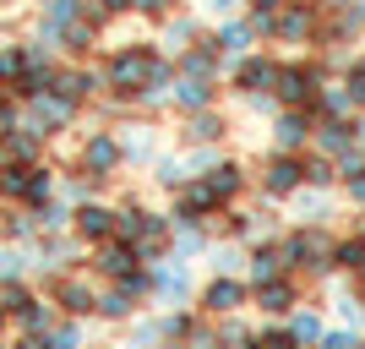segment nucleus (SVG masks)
<instances>
[{
  "mask_svg": "<svg viewBox=\"0 0 365 349\" xmlns=\"http://www.w3.org/2000/svg\"><path fill=\"white\" fill-rule=\"evenodd\" d=\"M333 235H327V224H294L289 235H284V257H289V273H305V278H327L338 268L333 262Z\"/></svg>",
  "mask_w": 365,
  "mask_h": 349,
  "instance_id": "f257e3e1",
  "label": "nucleus"
},
{
  "mask_svg": "<svg viewBox=\"0 0 365 349\" xmlns=\"http://www.w3.org/2000/svg\"><path fill=\"white\" fill-rule=\"evenodd\" d=\"M327 82V66L300 55V61H284L278 66V82H273V98L278 109H317V93Z\"/></svg>",
  "mask_w": 365,
  "mask_h": 349,
  "instance_id": "f03ea898",
  "label": "nucleus"
},
{
  "mask_svg": "<svg viewBox=\"0 0 365 349\" xmlns=\"http://www.w3.org/2000/svg\"><path fill=\"white\" fill-rule=\"evenodd\" d=\"M257 186H262V197H267V202H289L294 191L305 186V153H273V148H267Z\"/></svg>",
  "mask_w": 365,
  "mask_h": 349,
  "instance_id": "7ed1b4c3",
  "label": "nucleus"
},
{
  "mask_svg": "<svg viewBox=\"0 0 365 349\" xmlns=\"http://www.w3.org/2000/svg\"><path fill=\"white\" fill-rule=\"evenodd\" d=\"M278 66L284 61H273L267 49H251V55H240V61L229 66V88L235 93H273V82H278Z\"/></svg>",
  "mask_w": 365,
  "mask_h": 349,
  "instance_id": "20e7f679",
  "label": "nucleus"
},
{
  "mask_svg": "<svg viewBox=\"0 0 365 349\" xmlns=\"http://www.w3.org/2000/svg\"><path fill=\"white\" fill-rule=\"evenodd\" d=\"M245 305H251V278H235V273H218L213 284L202 289V311L207 317H240Z\"/></svg>",
  "mask_w": 365,
  "mask_h": 349,
  "instance_id": "39448f33",
  "label": "nucleus"
},
{
  "mask_svg": "<svg viewBox=\"0 0 365 349\" xmlns=\"http://www.w3.org/2000/svg\"><path fill=\"white\" fill-rule=\"evenodd\" d=\"M76 109L82 104H71L66 93H38V98H28V131H38V137H55V131H66V126L76 121Z\"/></svg>",
  "mask_w": 365,
  "mask_h": 349,
  "instance_id": "423d86ee",
  "label": "nucleus"
},
{
  "mask_svg": "<svg viewBox=\"0 0 365 349\" xmlns=\"http://www.w3.org/2000/svg\"><path fill=\"white\" fill-rule=\"evenodd\" d=\"M317 142V109H278L273 115V153H305Z\"/></svg>",
  "mask_w": 365,
  "mask_h": 349,
  "instance_id": "0eeeda50",
  "label": "nucleus"
},
{
  "mask_svg": "<svg viewBox=\"0 0 365 349\" xmlns=\"http://www.w3.org/2000/svg\"><path fill=\"white\" fill-rule=\"evenodd\" d=\"M120 164H125L120 137H115V131H88V142H82V175H98V181H109Z\"/></svg>",
  "mask_w": 365,
  "mask_h": 349,
  "instance_id": "6e6552de",
  "label": "nucleus"
},
{
  "mask_svg": "<svg viewBox=\"0 0 365 349\" xmlns=\"http://www.w3.org/2000/svg\"><path fill=\"white\" fill-rule=\"evenodd\" d=\"M251 305H257L262 317H289L294 305H300V278L284 273V278H267V284H251Z\"/></svg>",
  "mask_w": 365,
  "mask_h": 349,
  "instance_id": "1a4fd4ad",
  "label": "nucleus"
},
{
  "mask_svg": "<svg viewBox=\"0 0 365 349\" xmlns=\"http://www.w3.org/2000/svg\"><path fill=\"white\" fill-rule=\"evenodd\" d=\"M169 104L180 109V115H197V109H218V88L207 76H175V88H169Z\"/></svg>",
  "mask_w": 365,
  "mask_h": 349,
  "instance_id": "9d476101",
  "label": "nucleus"
},
{
  "mask_svg": "<svg viewBox=\"0 0 365 349\" xmlns=\"http://www.w3.org/2000/svg\"><path fill=\"white\" fill-rule=\"evenodd\" d=\"M317 153H327V158H365L360 148H354V121H317V142H311Z\"/></svg>",
  "mask_w": 365,
  "mask_h": 349,
  "instance_id": "9b49d317",
  "label": "nucleus"
},
{
  "mask_svg": "<svg viewBox=\"0 0 365 349\" xmlns=\"http://www.w3.org/2000/svg\"><path fill=\"white\" fill-rule=\"evenodd\" d=\"M229 131V121L218 115V109H197V115H185L180 121V142L185 148H218Z\"/></svg>",
  "mask_w": 365,
  "mask_h": 349,
  "instance_id": "f8f14e48",
  "label": "nucleus"
},
{
  "mask_svg": "<svg viewBox=\"0 0 365 349\" xmlns=\"http://www.w3.org/2000/svg\"><path fill=\"white\" fill-rule=\"evenodd\" d=\"M115 218H120V213H115V208H104V202H82V208L71 213L76 235H82V241H93V246L115 241Z\"/></svg>",
  "mask_w": 365,
  "mask_h": 349,
  "instance_id": "ddd939ff",
  "label": "nucleus"
},
{
  "mask_svg": "<svg viewBox=\"0 0 365 349\" xmlns=\"http://www.w3.org/2000/svg\"><path fill=\"white\" fill-rule=\"evenodd\" d=\"M207 186L218 191V202H224V208H235V202L245 197L251 175H245V164H240V158H218V164L207 169Z\"/></svg>",
  "mask_w": 365,
  "mask_h": 349,
  "instance_id": "4468645a",
  "label": "nucleus"
},
{
  "mask_svg": "<svg viewBox=\"0 0 365 349\" xmlns=\"http://www.w3.org/2000/svg\"><path fill=\"white\" fill-rule=\"evenodd\" d=\"M185 295H191V268H185V262H158V268H153V300L180 305Z\"/></svg>",
  "mask_w": 365,
  "mask_h": 349,
  "instance_id": "2eb2a0df",
  "label": "nucleus"
},
{
  "mask_svg": "<svg viewBox=\"0 0 365 349\" xmlns=\"http://www.w3.org/2000/svg\"><path fill=\"white\" fill-rule=\"evenodd\" d=\"M289 273V257H284V241H262L245 262V278L251 284H267V278H284Z\"/></svg>",
  "mask_w": 365,
  "mask_h": 349,
  "instance_id": "dca6fc26",
  "label": "nucleus"
},
{
  "mask_svg": "<svg viewBox=\"0 0 365 349\" xmlns=\"http://www.w3.org/2000/svg\"><path fill=\"white\" fill-rule=\"evenodd\" d=\"M55 305H61L66 317H88V311H98V295H93L88 278H61L55 284Z\"/></svg>",
  "mask_w": 365,
  "mask_h": 349,
  "instance_id": "f3484780",
  "label": "nucleus"
},
{
  "mask_svg": "<svg viewBox=\"0 0 365 349\" xmlns=\"http://www.w3.org/2000/svg\"><path fill=\"white\" fill-rule=\"evenodd\" d=\"M251 44H257V33H251V22H218V33H213V49L224 55V61H240V55H251Z\"/></svg>",
  "mask_w": 365,
  "mask_h": 349,
  "instance_id": "a211bd4d",
  "label": "nucleus"
},
{
  "mask_svg": "<svg viewBox=\"0 0 365 349\" xmlns=\"http://www.w3.org/2000/svg\"><path fill=\"white\" fill-rule=\"evenodd\" d=\"M333 262H338V273H349V278H360V273H365V224H354L349 235H338Z\"/></svg>",
  "mask_w": 365,
  "mask_h": 349,
  "instance_id": "6ab92c4d",
  "label": "nucleus"
},
{
  "mask_svg": "<svg viewBox=\"0 0 365 349\" xmlns=\"http://www.w3.org/2000/svg\"><path fill=\"white\" fill-rule=\"evenodd\" d=\"M289 333L300 338V349H317L322 333H327V328H322V311H317V305H294V311H289Z\"/></svg>",
  "mask_w": 365,
  "mask_h": 349,
  "instance_id": "aec40b11",
  "label": "nucleus"
},
{
  "mask_svg": "<svg viewBox=\"0 0 365 349\" xmlns=\"http://www.w3.org/2000/svg\"><path fill=\"white\" fill-rule=\"evenodd\" d=\"M82 16H88V0H44V6H38V22H44V28H71V22H82Z\"/></svg>",
  "mask_w": 365,
  "mask_h": 349,
  "instance_id": "412c9836",
  "label": "nucleus"
},
{
  "mask_svg": "<svg viewBox=\"0 0 365 349\" xmlns=\"http://www.w3.org/2000/svg\"><path fill=\"white\" fill-rule=\"evenodd\" d=\"M55 93H66L71 104H88L93 93H98V76L93 71H55Z\"/></svg>",
  "mask_w": 365,
  "mask_h": 349,
  "instance_id": "4be33fe9",
  "label": "nucleus"
},
{
  "mask_svg": "<svg viewBox=\"0 0 365 349\" xmlns=\"http://www.w3.org/2000/svg\"><path fill=\"white\" fill-rule=\"evenodd\" d=\"M137 295H131V289L125 284H115V289H104V295H98V317H109V322H125L131 317V311H137Z\"/></svg>",
  "mask_w": 365,
  "mask_h": 349,
  "instance_id": "5701e85b",
  "label": "nucleus"
},
{
  "mask_svg": "<svg viewBox=\"0 0 365 349\" xmlns=\"http://www.w3.org/2000/svg\"><path fill=\"white\" fill-rule=\"evenodd\" d=\"M344 175H338V158H327V153H305V186H317V191H327V186H338Z\"/></svg>",
  "mask_w": 365,
  "mask_h": 349,
  "instance_id": "b1692460",
  "label": "nucleus"
},
{
  "mask_svg": "<svg viewBox=\"0 0 365 349\" xmlns=\"http://www.w3.org/2000/svg\"><path fill=\"white\" fill-rule=\"evenodd\" d=\"M164 22H169V44H175V55L207 39V33H202V22H191V16H164Z\"/></svg>",
  "mask_w": 365,
  "mask_h": 349,
  "instance_id": "393cba45",
  "label": "nucleus"
},
{
  "mask_svg": "<svg viewBox=\"0 0 365 349\" xmlns=\"http://www.w3.org/2000/svg\"><path fill=\"white\" fill-rule=\"evenodd\" d=\"M120 148H125V158H131V164H137V158H153V137L142 131V126H125Z\"/></svg>",
  "mask_w": 365,
  "mask_h": 349,
  "instance_id": "a878e982",
  "label": "nucleus"
},
{
  "mask_svg": "<svg viewBox=\"0 0 365 349\" xmlns=\"http://www.w3.org/2000/svg\"><path fill=\"white\" fill-rule=\"evenodd\" d=\"M251 349H300V338H294L289 328H273V322H267V328L257 333V344H251Z\"/></svg>",
  "mask_w": 365,
  "mask_h": 349,
  "instance_id": "bb28decb",
  "label": "nucleus"
},
{
  "mask_svg": "<svg viewBox=\"0 0 365 349\" xmlns=\"http://www.w3.org/2000/svg\"><path fill=\"white\" fill-rule=\"evenodd\" d=\"M49 349H82V322H55L49 328Z\"/></svg>",
  "mask_w": 365,
  "mask_h": 349,
  "instance_id": "cd10ccee",
  "label": "nucleus"
},
{
  "mask_svg": "<svg viewBox=\"0 0 365 349\" xmlns=\"http://www.w3.org/2000/svg\"><path fill=\"white\" fill-rule=\"evenodd\" d=\"M338 322H344V328H365V305H360V295H344V300H338Z\"/></svg>",
  "mask_w": 365,
  "mask_h": 349,
  "instance_id": "c85d7f7f",
  "label": "nucleus"
},
{
  "mask_svg": "<svg viewBox=\"0 0 365 349\" xmlns=\"http://www.w3.org/2000/svg\"><path fill=\"white\" fill-rule=\"evenodd\" d=\"M317 349H360V338H354V328H333V333H322Z\"/></svg>",
  "mask_w": 365,
  "mask_h": 349,
  "instance_id": "c756f323",
  "label": "nucleus"
},
{
  "mask_svg": "<svg viewBox=\"0 0 365 349\" xmlns=\"http://www.w3.org/2000/svg\"><path fill=\"white\" fill-rule=\"evenodd\" d=\"M61 224H71V213H66L61 202H44V208H38V229H61Z\"/></svg>",
  "mask_w": 365,
  "mask_h": 349,
  "instance_id": "7c9ffc66",
  "label": "nucleus"
},
{
  "mask_svg": "<svg viewBox=\"0 0 365 349\" xmlns=\"http://www.w3.org/2000/svg\"><path fill=\"white\" fill-rule=\"evenodd\" d=\"M240 6H245V0H202V11H207V16H218V22H229V16L240 11Z\"/></svg>",
  "mask_w": 365,
  "mask_h": 349,
  "instance_id": "2f4dec72",
  "label": "nucleus"
},
{
  "mask_svg": "<svg viewBox=\"0 0 365 349\" xmlns=\"http://www.w3.org/2000/svg\"><path fill=\"white\" fill-rule=\"evenodd\" d=\"M175 6H180V0H137L142 16H175Z\"/></svg>",
  "mask_w": 365,
  "mask_h": 349,
  "instance_id": "473e14b6",
  "label": "nucleus"
},
{
  "mask_svg": "<svg viewBox=\"0 0 365 349\" xmlns=\"http://www.w3.org/2000/svg\"><path fill=\"white\" fill-rule=\"evenodd\" d=\"M245 6H251V11H284L289 0H245Z\"/></svg>",
  "mask_w": 365,
  "mask_h": 349,
  "instance_id": "72a5a7b5",
  "label": "nucleus"
},
{
  "mask_svg": "<svg viewBox=\"0 0 365 349\" xmlns=\"http://www.w3.org/2000/svg\"><path fill=\"white\" fill-rule=\"evenodd\" d=\"M354 295H360V305H365V273H360V278H354Z\"/></svg>",
  "mask_w": 365,
  "mask_h": 349,
  "instance_id": "f704fd0d",
  "label": "nucleus"
},
{
  "mask_svg": "<svg viewBox=\"0 0 365 349\" xmlns=\"http://www.w3.org/2000/svg\"><path fill=\"white\" fill-rule=\"evenodd\" d=\"M349 66H354V71H365V44H360V55H354V61H349Z\"/></svg>",
  "mask_w": 365,
  "mask_h": 349,
  "instance_id": "c9c22d12",
  "label": "nucleus"
},
{
  "mask_svg": "<svg viewBox=\"0 0 365 349\" xmlns=\"http://www.w3.org/2000/svg\"><path fill=\"white\" fill-rule=\"evenodd\" d=\"M322 6H333V11H344V6H354V0H322Z\"/></svg>",
  "mask_w": 365,
  "mask_h": 349,
  "instance_id": "e433bc0d",
  "label": "nucleus"
},
{
  "mask_svg": "<svg viewBox=\"0 0 365 349\" xmlns=\"http://www.w3.org/2000/svg\"><path fill=\"white\" fill-rule=\"evenodd\" d=\"M6 317H11V311H6V305H0V322H6Z\"/></svg>",
  "mask_w": 365,
  "mask_h": 349,
  "instance_id": "4c0bfd02",
  "label": "nucleus"
}]
</instances>
